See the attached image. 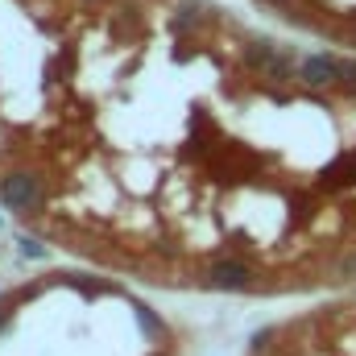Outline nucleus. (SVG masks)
<instances>
[{
    "mask_svg": "<svg viewBox=\"0 0 356 356\" xmlns=\"http://www.w3.org/2000/svg\"><path fill=\"white\" fill-rule=\"evenodd\" d=\"M241 58L249 71H257L261 79H290L298 75V58L290 54V46H273V42H245L241 46Z\"/></svg>",
    "mask_w": 356,
    "mask_h": 356,
    "instance_id": "obj_1",
    "label": "nucleus"
},
{
    "mask_svg": "<svg viewBox=\"0 0 356 356\" xmlns=\"http://www.w3.org/2000/svg\"><path fill=\"white\" fill-rule=\"evenodd\" d=\"M0 203L8 211H33L42 203V178L33 170H8L0 178Z\"/></svg>",
    "mask_w": 356,
    "mask_h": 356,
    "instance_id": "obj_2",
    "label": "nucleus"
},
{
    "mask_svg": "<svg viewBox=\"0 0 356 356\" xmlns=\"http://www.w3.org/2000/svg\"><path fill=\"white\" fill-rule=\"evenodd\" d=\"M298 79L307 88H336L344 79V58L340 54H327V50H315V54H302L298 58Z\"/></svg>",
    "mask_w": 356,
    "mask_h": 356,
    "instance_id": "obj_3",
    "label": "nucleus"
},
{
    "mask_svg": "<svg viewBox=\"0 0 356 356\" xmlns=\"http://www.w3.org/2000/svg\"><path fill=\"white\" fill-rule=\"evenodd\" d=\"M199 25H203V13H199V4H178V8H175V33H178V38L195 33Z\"/></svg>",
    "mask_w": 356,
    "mask_h": 356,
    "instance_id": "obj_4",
    "label": "nucleus"
},
{
    "mask_svg": "<svg viewBox=\"0 0 356 356\" xmlns=\"http://www.w3.org/2000/svg\"><path fill=\"white\" fill-rule=\"evenodd\" d=\"M269 4H290V0H269Z\"/></svg>",
    "mask_w": 356,
    "mask_h": 356,
    "instance_id": "obj_5",
    "label": "nucleus"
}]
</instances>
